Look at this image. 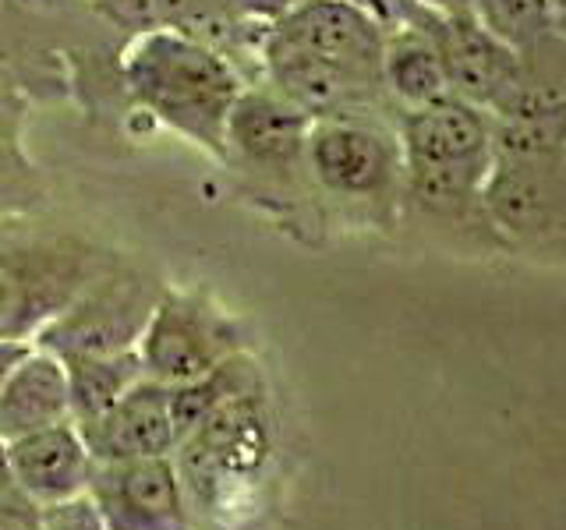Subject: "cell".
<instances>
[{"label": "cell", "instance_id": "6da1fadb", "mask_svg": "<svg viewBox=\"0 0 566 530\" xmlns=\"http://www.w3.org/2000/svg\"><path fill=\"white\" fill-rule=\"evenodd\" d=\"M120 82L142 114L223 159L227 117L244 78L220 50L174 29H146L124 50Z\"/></svg>", "mask_w": 566, "mask_h": 530}, {"label": "cell", "instance_id": "7a4b0ae2", "mask_svg": "<svg viewBox=\"0 0 566 530\" xmlns=\"http://www.w3.org/2000/svg\"><path fill=\"white\" fill-rule=\"evenodd\" d=\"M400 199L442 220L482 216V181L492 163V117L478 106L442 96L397 114Z\"/></svg>", "mask_w": 566, "mask_h": 530}, {"label": "cell", "instance_id": "3957f363", "mask_svg": "<svg viewBox=\"0 0 566 530\" xmlns=\"http://www.w3.org/2000/svg\"><path fill=\"white\" fill-rule=\"evenodd\" d=\"M106 258L71 234H0V340L32 343Z\"/></svg>", "mask_w": 566, "mask_h": 530}, {"label": "cell", "instance_id": "277c9868", "mask_svg": "<svg viewBox=\"0 0 566 530\" xmlns=\"http://www.w3.org/2000/svg\"><path fill=\"white\" fill-rule=\"evenodd\" d=\"M305 170L326 199L386 209L400 199L397 120L382 114H347L312 120L305 138Z\"/></svg>", "mask_w": 566, "mask_h": 530}, {"label": "cell", "instance_id": "5b68a950", "mask_svg": "<svg viewBox=\"0 0 566 530\" xmlns=\"http://www.w3.org/2000/svg\"><path fill=\"white\" fill-rule=\"evenodd\" d=\"M159 294H164V283L111 255L71 297V305L35 332L32 347L50 350L61 361L138 350L142 329Z\"/></svg>", "mask_w": 566, "mask_h": 530}, {"label": "cell", "instance_id": "8992f818", "mask_svg": "<svg viewBox=\"0 0 566 530\" xmlns=\"http://www.w3.org/2000/svg\"><path fill=\"white\" fill-rule=\"evenodd\" d=\"M241 347L244 332L223 308L202 294L164 287L142 329L138 358L146 379L159 385H185L238 358Z\"/></svg>", "mask_w": 566, "mask_h": 530}, {"label": "cell", "instance_id": "52a82bcc", "mask_svg": "<svg viewBox=\"0 0 566 530\" xmlns=\"http://www.w3.org/2000/svg\"><path fill=\"white\" fill-rule=\"evenodd\" d=\"M482 220L517 244H553L566 230V156L492 152Z\"/></svg>", "mask_w": 566, "mask_h": 530}, {"label": "cell", "instance_id": "ba28073f", "mask_svg": "<svg viewBox=\"0 0 566 530\" xmlns=\"http://www.w3.org/2000/svg\"><path fill=\"white\" fill-rule=\"evenodd\" d=\"M85 495L106 530H191V502L174 453L96 464Z\"/></svg>", "mask_w": 566, "mask_h": 530}, {"label": "cell", "instance_id": "9c48e42d", "mask_svg": "<svg viewBox=\"0 0 566 530\" xmlns=\"http://www.w3.org/2000/svg\"><path fill=\"white\" fill-rule=\"evenodd\" d=\"M262 32L283 46H294L315 61L347 71L354 78L382 85L379 64L386 25L350 0H297Z\"/></svg>", "mask_w": 566, "mask_h": 530}, {"label": "cell", "instance_id": "30bf717a", "mask_svg": "<svg viewBox=\"0 0 566 530\" xmlns=\"http://www.w3.org/2000/svg\"><path fill=\"white\" fill-rule=\"evenodd\" d=\"M418 22L439 53L450 96L492 114L517 82V50L495 40L474 14H442L424 8Z\"/></svg>", "mask_w": 566, "mask_h": 530}, {"label": "cell", "instance_id": "8fae6325", "mask_svg": "<svg viewBox=\"0 0 566 530\" xmlns=\"http://www.w3.org/2000/svg\"><path fill=\"white\" fill-rule=\"evenodd\" d=\"M312 120L276 96L270 85H244L227 117L223 159L262 177H294L305 170V138Z\"/></svg>", "mask_w": 566, "mask_h": 530}, {"label": "cell", "instance_id": "7c38bea8", "mask_svg": "<svg viewBox=\"0 0 566 530\" xmlns=\"http://www.w3.org/2000/svg\"><path fill=\"white\" fill-rule=\"evenodd\" d=\"M93 464H117L138 456H167L177 449L170 417V389L153 379L135 382L111 411L88 424H75Z\"/></svg>", "mask_w": 566, "mask_h": 530}, {"label": "cell", "instance_id": "4fadbf2b", "mask_svg": "<svg viewBox=\"0 0 566 530\" xmlns=\"http://www.w3.org/2000/svg\"><path fill=\"white\" fill-rule=\"evenodd\" d=\"M4 446H8L14 488L40 506H53L82 495L88 485V474L96 467L75 428V421L22 435L14 442H4Z\"/></svg>", "mask_w": 566, "mask_h": 530}, {"label": "cell", "instance_id": "5bb4252c", "mask_svg": "<svg viewBox=\"0 0 566 530\" xmlns=\"http://www.w3.org/2000/svg\"><path fill=\"white\" fill-rule=\"evenodd\" d=\"M64 421H71L64 361L32 347L0 382V442H14Z\"/></svg>", "mask_w": 566, "mask_h": 530}, {"label": "cell", "instance_id": "9a60e30c", "mask_svg": "<svg viewBox=\"0 0 566 530\" xmlns=\"http://www.w3.org/2000/svg\"><path fill=\"white\" fill-rule=\"evenodd\" d=\"M379 78H382V93L397 114L418 110V106H429L442 96H450L439 53L429 40V32L421 29V22L386 29Z\"/></svg>", "mask_w": 566, "mask_h": 530}, {"label": "cell", "instance_id": "2e32d148", "mask_svg": "<svg viewBox=\"0 0 566 530\" xmlns=\"http://www.w3.org/2000/svg\"><path fill=\"white\" fill-rule=\"evenodd\" d=\"M67 396H71V421L88 424L128 393L135 382L146 379L138 350L120 353H93V358H67Z\"/></svg>", "mask_w": 566, "mask_h": 530}, {"label": "cell", "instance_id": "e0dca14e", "mask_svg": "<svg viewBox=\"0 0 566 530\" xmlns=\"http://www.w3.org/2000/svg\"><path fill=\"white\" fill-rule=\"evenodd\" d=\"M471 14L517 53L556 40L566 22L553 0H471Z\"/></svg>", "mask_w": 566, "mask_h": 530}, {"label": "cell", "instance_id": "ac0fdd59", "mask_svg": "<svg viewBox=\"0 0 566 530\" xmlns=\"http://www.w3.org/2000/svg\"><path fill=\"white\" fill-rule=\"evenodd\" d=\"M43 177L14 141L0 138V220L22 216L43 202Z\"/></svg>", "mask_w": 566, "mask_h": 530}, {"label": "cell", "instance_id": "d6986e66", "mask_svg": "<svg viewBox=\"0 0 566 530\" xmlns=\"http://www.w3.org/2000/svg\"><path fill=\"white\" fill-rule=\"evenodd\" d=\"M43 530H106L93 499L82 491L75 499L43 506Z\"/></svg>", "mask_w": 566, "mask_h": 530}, {"label": "cell", "instance_id": "ffe728a7", "mask_svg": "<svg viewBox=\"0 0 566 530\" xmlns=\"http://www.w3.org/2000/svg\"><path fill=\"white\" fill-rule=\"evenodd\" d=\"M106 22H117L124 29H132L135 35L156 29V11H153V0H88Z\"/></svg>", "mask_w": 566, "mask_h": 530}, {"label": "cell", "instance_id": "44dd1931", "mask_svg": "<svg viewBox=\"0 0 566 530\" xmlns=\"http://www.w3.org/2000/svg\"><path fill=\"white\" fill-rule=\"evenodd\" d=\"M0 530H43V506L18 488L0 495Z\"/></svg>", "mask_w": 566, "mask_h": 530}, {"label": "cell", "instance_id": "7402d4cb", "mask_svg": "<svg viewBox=\"0 0 566 530\" xmlns=\"http://www.w3.org/2000/svg\"><path fill=\"white\" fill-rule=\"evenodd\" d=\"M350 4L365 8L368 14H376L386 29L411 25V22H418V14L424 11L418 0H350Z\"/></svg>", "mask_w": 566, "mask_h": 530}, {"label": "cell", "instance_id": "603a6c76", "mask_svg": "<svg viewBox=\"0 0 566 530\" xmlns=\"http://www.w3.org/2000/svg\"><path fill=\"white\" fill-rule=\"evenodd\" d=\"M32 343H18V340H0V382L8 379V371L25 358Z\"/></svg>", "mask_w": 566, "mask_h": 530}, {"label": "cell", "instance_id": "cb8c5ba5", "mask_svg": "<svg viewBox=\"0 0 566 530\" xmlns=\"http://www.w3.org/2000/svg\"><path fill=\"white\" fill-rule=\"evenodd\" d=\"M418 4L442 14H471V0H418Z\"/></svg>", "mask_w": 566, "mask_h": 530}, {"label": "cell", "instance_id": "d4e9b609", "mask_svg": "<svg viewBox=\"0 0 566 530\" xmlns=\"http://www.w3.org/2000/svg\"><path fill=\"white\" fill-rule=\"evenodd\" d=\"M14 488V477H11V464H8V446L0 442V495Z\"/></svg>", "mask_w": 566, "mask_h": 530}]
</instances>
